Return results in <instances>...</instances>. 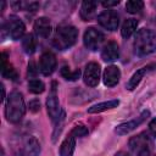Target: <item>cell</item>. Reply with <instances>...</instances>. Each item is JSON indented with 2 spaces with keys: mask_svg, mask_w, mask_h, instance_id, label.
<instances>
[{
  "mask_svg": "<svg viewBox=\"0 0 156 156\" xmlns=\"http://www.w3.org/2000/svg\"><path fill=\"white\" fill-rule=\"evenodd\" d=\"M29 110L32 111V112H38L39 110H40V102H39V100H32V101H29Z\"/></svg>",
  "mask_w": 156,
  "mask_h": 156,
  "instance_id": "29",
  "label": "cell"
},
{
  "mask_svg": "<svg viewBox=\"0 0 156 156\" xmlns=\"http://www.w3.org/2000/svg\"><path fill=\"white\" fill-rule=\"evenodd\" d=\"M144 2L141 0H129L126 4V10L129 13H138L143 10Z\"/></svg>",
  "mask_w": 156,
  "mask_h": 156,
  "instance_id": "25",
  "label": "cell"
},
{
  "mask_svg": "<svg viewBox=\"0 0 156 156\" xmlns=\"http://www.w3.org/2000/svg\"><path fill=\"white\" fill-rule=\"evenodd\" d=\"M149 128H150V132L156 136V118H154L151 122H150V124H149Z\"/></svg>",
  "mask_w": 156,
  "mask_h": 156,
  "instance_id": "31",
  "label": "cell"
},
{
  "mask_svg": "<svg viewBox=\"0 0 156 156\" xmlns=\"http://www.w3.org/2000/svg\"><path fill=\"white\" fill-rule=\"evenodd\" d=\"M104 84L106 87H115L118 84L119 82V78H121V71L117 66L115 65H111V66H107L104 71Z\"/></svg>",
  "mask_w": 156,
  "mask_h": 156,
  "instance_id": "13",
  "label": "cell"
},
{
  "mask_svg": "<svg viewBox=\"0 0 156 156\" xmlns=\"http://www.w3.org/2000/svg\"><path fill=\"white\" fill-rule=\"evenodd\" d=\"M119 4V1L118 0H115V1H104L102 2V6L104 7H112V6H116V5H118Z\"/></svg>",
  "mask_w": 156,
  "mask_h": 156,
  "instance_id": "30",
  "label": "cell"
},
{
  "mask_svg": "<svg viewBox=\"0 0 156 156\" xmlns=\"http://www.w3.org/2000/svg\"><path fill=\"white\" fill-rule=\"evenodd\" d=\"M129 150L134 156H150L151 141L147 134L140 133L129 139Z\"/></svg>",
  "mask_w": 156,
  "mask_h": 156,
  "instance_id": "4",
  "label": "cell"
},
{
  "mask_svg": "<svg viewBox=\"0 0 156 156\" xmlns=\"http://www.w3.org/2000/svg\"><path fill=\"white\" fill-rule=\"evenodd\" d=\"M98 22L107 30H116L119 24V16L113 10H104L98 16Z\"/></svg>",
  "mask_w": 156,
  "mask_h": 156,
  "instance_id": "8",
  "label": "cell"
},
{
  "mask_svg": "<svg viewBox=\"0 0 156 156\" xmlns=\"http://www.w3.org/2000/svg\"><path fill=\"white\" fill-rule=\"evenodd\" d=\"M46 110H48V115L49 117L56 122V119L58 118L61 110H60V105H58V94H57V83L52 82L50 90H49V95L46 98Z\"/></svg>",
  "mask_w": 156,
  "mask_h": 156,
  "instance_id": "6",
  "label": "cell"
},
{
  "mask_svg": "<svg viewBox=\"0 0 156 156\" xmlns=\"http://www.w3.org/2000/svg\"><path fill=\"white\" fill-rule=\"evenodd\" d=\"M69 133L73 134L76 138H82V136H85V135L89 133V130H88V128H87L85 126H83V124H77V126L73 127V129H72Z\"/></svg>",
  "mask_w": 156,
  "mask_h": 156,
  "instance_id": "27",
  "label": "cell"
},
{
  "mask_svg": "<svg viewBox=\"0 0 156 156\" xmlns=\"http://www.w3.org/2000/svg\"><path fill=\"white\" fill-rule=\"evenodd\" d=\"M98 7L96 1H83L80 6V17L83 21H91Z\"/></svg>",
  "mask_w": 156,
  "mask_h": 156,
  "instance_id": "18",
  "label": "cell"
},
{
  "mask_svg": "<svg viewBox=\"0 0 156 156\" xmlns=\"http://www.w3.org/2000/svg\"><path fill=\"white\" fill-rule=\"evenodd\" d=\"M56 66H57V61L52 52L46 51V52L41 54V56L39 58V71L44 76H50L55 71Z\"/></svg>",
  "mask_w": 156,
  "mask_h": 156,
  "instance_id": "11",
  "label": "cell"
},
{
  "mask_svg": "<svg viewBox=\"0 0 156 156\" xmlns=\"http://www.w3.org/2000/svg\"><path fill=\"white\" fill-rule=\"evenodd\" d=\"M1 74L6 79H11V80H17L18 79L17 71L13 68V66L10 62H7L6 52H2V55H1Z\"/></svg>",
  "mask_w": 156,
  "mask_h": 156,
  "instance_id": "16",
  "label": "cell"
},
{
  "mask_svg": "<svg viewBox=\"0 0 156 156\" xmlns=\"http://www.w3.org/2000/svg\"><path fill=\"white\" fill-rule=\"evenodd\" d=\"M119 56V48H118V44L116 41H108L104 48H102V51H101V58L105 61V62H113L118 58Z\"/></svg>",
  "mask_w": 156,
  "mask_h": 156,
  "instance_id": "14",
  "label": "cell"
},
{
  "mask_svg": "<svg viewBox=\"0 0 156 156\" xmlns=\"http://www.w3.org/2000/svg\"><path fill=\"white\" fill-rule=\"evenodd\" d=\"M11 6H12L15 10L35 11V10L39 7V4H38V2H34V1H16V2H12Z\"/></svg>",
  "mask_w": 156,
  "mask_h": 156,
  "instance_id": "23",
  "label": "cell"
},
{
  "mask_svg": "<svg viewBox=\"0 0 156 156\" xmlns=\"http://www.w3.org/2000/svg\"><path fill=\"white\" fill-rule=\"evenodd\" d=\"M154 69H156V63L147 65V66L141 67L140 69L135 71V72L133 73V76L130 77V79L128 80V83L126 84V88H127L128 90H134V89L139 85V83L141 82V79L144 78V76H145L149 71H154Z\"/></svg>",
  "mask_w": 156,
  "mask_h": 156,
  "instance_id": "12",
  "label": "cell"
},
{
  "mask_svg": "<svg viewBox=\"0 0 156 156\" xmlns=\"http://www.w3.org/2000/svg\"><path fill=\"white\" fill-rule=\"evenodd\" d=\"M78 38V29L73 26H58L52 38V45L57 50H66L71 48Z\"/></svg>",
  "mask_w": 156,
  "mask_h": 156,
  "instance_id": "3",
  "label": "cell"
},
{
  "mask_svg": "<svg viewBox=\"0 0 156 156\" xmlns=\"http://www.w3.org/2000/svg\"><path fill=\"white\" fill-rule=\"evenodd\" d=\"M100 66L96 62H89L85 66L84 73H83V80L88 87H96L100 82Z\"/></svg>",
  "mask_w": 156,
  "mask_h": 156,
  "instance_id": "10",
  "label": "cell"
},
{
  "mask_svg": "<svg viewBox=\"0 0 156 156\" xmlns=\"http://www.w3.org/2000/svg\"><path fill=\"white\" fill-rule=\"evenodd\" d=\"M134 52L138 56H145L156 51V34L146 28H141L136 32L134 39Z\"/></svg>",
  "mask_w": 156,
  "mask_h": 156,
  "instance_id": "2",
  "label": "cell"
},
{
  "mask_svg": "<svg viewBox=\"0 0 156 156\" xmlns=\"http://www.w3.org/2000/svg\"><path fill=\"white\" fill-rule=\"evenodd\" d=\"M22 48H23L24 52L28 54V55H32L35 51V49H37V40H35L33 34L24 35V38L22 39Z\"/></svg>",
  "mask_w": 156,
  "mask_h": 156,
  "instance_id": "22",
  "label": "cell"
},
{
  "mask_svg": "<svg viewBox=\"0 0 156 156\" xmlns=\"http://www.w3.org/2000/svg\"><path fill=\"white\" fill-rule=\"evenodd\" d=\"M149 116H150V111H147V110H146V111H143L138 117H135V118H133V119H130V121H128V122H124V123L118 124V126L116 127L115 132H116L118 135H126V134L130 133L132 130H134L136 127H139Z\"/></svg>",
  "mask_w": 156,
  "mask_h": 156,
  "instance_id": "9",
  "label": "cell"
},
{
  "mask_svg": "<svg viewBox=\"0 0 156 156\" xmlns=\"http://www.w3.org/2000/svg\"><path fill=\"white\" fill-rule=\"evenodd\" d=\"M102 41H104V34L99 29H96L94 27L87 28V30L84 32V35H83V43L87 49H89L91 51H96L100 48Z\"/></svg>",
  "mask_w": 156,
  "mask_h": 156,
  "instance_id": "7",
  "label": "cell"
},
{
  "mask_svg": "<svg viewBox=\"0 0 156 156\" xmlns=\"http://www.w3.org/2000/svg\"><path fill=\"white\" fill-rule=\"evenodd\" d=\"M28 90L33 94H41L45 90V84L39 79H29L28 82Z\"/></svg>",
  "mask_w": 156,
  "mask_h": 156,
  "instance_id": "24",
  "label": "cell"
},
{
  "mask_svg": "<svg viewBox=\"0 0 156 156\" xmlns=\"http://www.w3.org/2000/svg\"><path fill=\"white\" fill-rule=\"evenodd\" d=\"M37 73H38V68H37L35 63H34L33 61L29 62V63H28V76L30 77V79H34L35 76H37Z\"/></svg>",
  "mask_w": 156,
  "mask_h": 156,
  "instance_id": "28",
  "label": "cell"
},
{
  "mask_svg": "<svg viewBox=\"0 0 156 156\" xmlns=\"http://www.w3.org/2000/svg\"><path fill=\"white\" fill-rule=\"evenodd\" d=\"M76 147V136L73 134H68L60 146V156H73Z\"/></svg>",
  "mask_w": 156,
  "mask_h": 156,
  "instance_id": "19",
  "label": "cell"
},
{
  "mask_svg": "<svg viewBox=\"0 0 156 156\" xmlns=\"http://www.w3.org/2000/svg\"><path fill=\"white\" fill-rule=\"evenodd\" d=\"M136 27H138V21L134 20V18H128L123 22L122 24V28H121V34L123 38H129L135 30H136Z\"/></svg>",
  "mask_w": 156,
  "mask_h": 156,
  "instance_id": "21",
  "label": "cell"
},
{
  "mask_svg": "<svg viewBox=\"0 0 156 156\" xmlns=\"http://www.w3.org/2000/svg\"><path fill=\"white\" fill-rule=\"evenodd\" d=\"M119 105V100L118 99H113V100H108V101H104V102H99L91 107L88 108L89 113H99V112H104L111 108H115Z\"/></svg>",
  "mask_w": 156,
  "mask_h": 156,
  "instance_id": "20",
  "label": "cell"
},
{
  "mask_svg": "<svg viewBox=\"0 0 156 156\" xmlns=\"http://www.w3.org/2000/svg\"><path fill=\"white\" fill-rule=\"evenodd\" d=\"M61 76H62L65 79H67V80H76V79L79 78L80 71H79V69L71 71L67 66H63V67L61 68Z\"/></svg>",
  "mask_w": 156,
  "mask_h": 156,
  "instance_id": "26",
  "label": "cell"
},
{
  "mask_svg": "<svg viewBox=\"0 0 156 156\" xmlns=\"http://www.w3.org/2000/svg\"><path fill=\"white\" fill-rule=\"evenodd\" d=\"M26 113V105L21 93L11 91L5 105V117L11 123L20 122Z\"/></svg>",
  "mask_w": 156,
  "mask_h": 156,
  "instance_id": "1",
  "label": "cell"
},
{
  "mask_svg": "<svg viewBox=\"0 0 156 156\" xmlns=\"http://www.w3.org/2000/svg\"><path fill=\"white\" fill-rule=\"evenodd\" d=\"M34 32L40 38H48L51 34V22L46 17H39L34 22Z\"/></svg>",
  "mask_w": 156,
  "mask_h": 156,
  "instance_id": "15",
  "label": "cell"
},
{
  "mask_svg": "<svg viewBox=\"0 0 156 156\" xmlns=\"http://www.w3.org/2000/svg\"><path fill=\"white\" fill-rule=\"evenodd\" d=\"M24 30H26V26L22 22V20L18 18L17 16L12 15L7 18L5 23H2V38H4V34L6 33L11 39L18 40L23 37Z\"/></svg>",
  "mask_w": 156,
  "mask_h": 156,
  "instance_id": "5",
  "label": "cell"
},
{
  "mask_svg": "<svg viewBox=\"0 0 156 156\" xmlns=\"http://www.w3.org/2000/svg\"><path fill=\"white\" fill-rule=\"evenodd\" d=\"M115 156H130V155L127 154V152H124V151H119V152H117Z\"/></svg>",
  "mask_w": 156,
  "mask_h": 156,
  "instance_id": "32",
  "label": "cell"
},
{
  "mask_svg": "<svg viewBox=\"0 0 156 156\" xmlns=\"http://www.w3.org/2000/svg\"><path fill=\"white\" fill-rule=\"evenodd\" d=\"M40 144L37 138L29 136L23 145V156H39Z\"/></svg>",
  "mask_w": 156,
  "mask_h": 156,
  "instance_id": "17",
  "label": "cell"
}]
</instances>
